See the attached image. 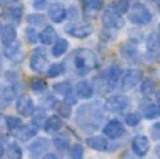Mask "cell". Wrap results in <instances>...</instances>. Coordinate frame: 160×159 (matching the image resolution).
Segmentation results:
<instances>
[{"mask_svg": "<svg viewBox=\"0 0 160 159\" xmlns=\"http://www.w3.org/2000/svg\"><path fill=\"white\" fill-rule=\"evenodd\" d=\"M73 64L79 75H86L97 66V58L88 49H78L73 52Z\"/></svg>", "mask_w": 160, "mask_h": 159, "instance_id": "6da1fadb", "label": "cell"}, {"mask_svg": "<svg viewBox=\"0 0 160 159\" xmlns=\"http://www.w3.org/2000/svg\"><path fill=\"white\" fill-rule=\"evenodd\" d=\"M102 23L107 28H112V30H119V28L124 27V18H122L121 13L114 7H108L107 10H104Z\"/></svg>", "mask_w": 160, "mask_h": 159, "instance_id": "7a4b0ae2", "label": "cell"}, {"mask_svg": "<svg viewBox=\"0 0 160 159\" xmlns=\"http://www.w3.org/2000/svg\"><path fill=\"white\" fill-rule=\"evenodd\" d=\"M129 20L133 23V24L145 25L152 20V14H150V11L148 10L143 4L136 3V4L132 7L131 13H129Z\"/></svg>", "mask_w": 160, "mask_h": 159, "instance_id": "3957f363", "label": "cell"}, {"mask_svg": "<svg viewBox=\"0 0 160 159\" xmlns=\"http://www.w3.org/2000/svg\"><path fill=\"white\" fill-rule=\"evenodd\" d=\"M129 106V100L124 96H114V97H110L107 101H105V110L110 113H122L124 110L128 109Z\"/></svg>", "mask_w": 160, "mask_h": 159, "instance_id": "277c9868", "label": "cell"}, {"mask_svg": "<svg viewBox=\"0 0 160 159\" xmlns=\"http://www.w3.org/2000/svg\"><path fill=\"white\" fill-rule=\"evenodd\" d=\"M30 68L31 70H34V72L37 73H42L48 66V59L47 56H45V54H42L39 49H37L35 52L32 54V56H31V61H30Z\"/></svg>", "mask_w": 160, "mask_h": 159, "instance_id": "5b68a950", "label": "cell"}, {"mask_svg": "<svg viewBox=\"0 0 160 159\" xmlns=\"http://www.w3.org/2000/svg\"><path fill=\"white\" fill-rule=\"evenodd\" d=\"M16 109L21 117H31L34 114V103L30 96H21L16 103Z\"/></svg>", "mask_w": 160, "mask_h": 159, "instance_id": "8992f818", "label": "cell"}, {"mask_svg": "<svg viewBox=\"0 0 160 159\" xmlns=\"http://www.w3.org/2000/svg\"><path fill=\"white\" fill-rule=\"evenodd\" d=\"M102 131H104L105 137L111 138V140H117V138H119L122 134H124L125 128H124V124H122L119 120H111L110 123L104 127Z\"/></svg>", "mask_w": 160, "mask_h": 159, "instance_id": "52a82bcc", "label": "cell"}, {"mask_svg": "<svg viewBox=\"0 0 160 159\" xmlns=\"http://www.w3.org/2000/svg\"><path fill=\"white\" fill-rule=\"evenodd\" d=\"M139 79H141V72L136 69H131L128 70L124 75L121 82V87L122 90H131L139 83Z\"/></svg>", "mask_w": 160, "mask_h": 159, "instance_id": "ba28073f", "label": "cell"}, {"mask_svg": "<svg viewBox=\"0 0 160 159\" xmlns=\"http://www.w3.org/2000/svg\"><path fill=\"white\" fill-rule=\"evenodd\" d=\"M66 8H65L63 4L61 3H53V4L49 6V10H48V16L52 20L53 23H62L65 18H66Z\"/></svg>", "mask_w": 160, "mask_h": 159, "instance_id": "9c48e42d", "label": "cell"}, {"mask_svg": "<svg viewBox=\"0 0 160 159\" xmlns=\"http://www.w3.org/2000/svg\"><path fill=\"white\" fill-rule=\"evenodd\" d=\"M4 54L13 62H22V59H24V51L21 49L20 44H17V42H11V44L6 45Z\"/></svg>", "mask_w": 160, "mask_h": 159, "instance_id": "30bf717a", "label": "cell"}, {"mask_svg": "<svg viewBox=\"0 0 160 159\" xmlns=\"http://www.w3.org/2000/svg\"><path fill=\"white\" fill-rule=\"evenodd\" d=\"M132 149L138 156H145L149 151V140L145 135H138L132 141Z\"/></svg>", "mask_w": 160, "mask_h": 159, "instance_id": "8fae6325", "label": "cell"}, {"mask_svg": "<svg viewBox=\"0 0 160 159\" xmlns=\"http://www.w3.org/2000/svg\"><path fill=\"white\" fill-rule=\"evenodd\" d=\"M48 148H49V141L47 138H38L30 145V152L34 158H38L42 156L48 151Z\"/></svg>", "mask_w": 160, "mask_h": 159, "instance_id": "7c38bea8", "label": "cell"}, {"mask_svg": "<svg viewBox=\"0 0 160 159\" xmlns=\"http://www.w3.org/2000/svg\"><path fill=\"white\" fill-rule=\"evenodd\" d=\"M66 31L72 37H75V38L82 39V38L88 37L93 33V25L91 24H78V25H73V27H69Z\"/></svg>", "mask_w": 160, "mask_h": 159, "instance_id": "4fadbf2b", "label": "cell"}, {"mask_svg": "<svg viewBox=\"0 0 160 159\" xmlns=\"http://www.w3.org/2000/svg\"><path fill=\"white\" fill-rule=\"evenodd\" d=\"M37 132H38V126L37 124H30V126L21 127V128L17 131V138L20 141H28L32 137H35Z\"/></svg>", "mask_w": 160, "mask_h": 159, "instance_id": "5bb4252c", "label": "cell"}, {"mask_svg": "<svg viewBox=\"0 0 160 159\" xmlns=\"http://www.w3.org/2000/svg\"><path fill=\"white\" fill-rule=\"evenodd\" d=\"M75 92L80 99H90L93 96V87L87 80H82L76 85Z\"/></svg>", "mask_w": 160, "mask_h": 159, "instance_id": "9a60e30c", "label": "cell"}, {"mask_svg": "<svg viewBox=\"0 0 160 159\" xmlns=\"http://www.w3.org/2000/svg\"><path fill=\"white\" fill-rule=\"evenodd\" d=\"M86 144H87L90 148L96 149V151H105L108 146V142L104 137H100V135H96V137H90L86 140Z\"/></svg>", "mask_w": 160, "mask_h": 159, "instance_id": "2e32d148", "label": "cell"}, {"mask_svg": "<svg viewBox=\"0 0 160 159\" xmlns=\"http://www.w3.org/2000/svg\"><path fill=\"white\" fill-rule=\"evenodd\" d=\"M16 37H17V33H16V28H14L13 25L7 24V25H4V27L2 28L0 39H2V42L4 45H8V44H11V42H14Z\"/></svg>", "mask_w": 160, "mask_h": 159, "instance_id": "e0dca14e", "label": "cell"}, {"mask_svg": "<svg viewBox=\"0 0 160 159\" xmlns=\"http://www.w3.org/2000/svg\"><path fill=\"white\" fill-rule=\"evenodd\" d=\"M61 127H62V120L58 117V115H51L44 124L45 131L49 132V134H55V132H58L59 130H61Z\"/></svg>", "mask_w": 160, "mask_h": 159, "instance_id": "ac0fdd59", "label": "cell"}, {"mask_svg": "<svg viewBox=\"0 0 160 159\" xmlns=\"http://www.w3.org/2000/svg\"><path fill=\"white\" fill-rule=\"evenodd\" d=\"M83 8L87 14H96L97 11H100L104 6V2L102 0H83L82 2Z\"/></svg>", "mask_w": 160, "mask_h": 159, "instance_id": "d6986e66", "label": "cell"}, {"mask_svg": "<svg viewBox=\"0 0 160 159\" xmlns=\"http://www.w3.org/2000/svg\"><path fill=\"white\" fill-rule=\"evenodd\" d=\"M39 39H41L42 44H45V45L53 44L56 39V31L53 30L52 27H45L44 31L41 33V35H39Z\"/></svg>", "mask_w": 160, "mask_h": 159, "instance_id": "ffe728a7", "label": "cell"}, {"mask_svg": "<svg viewBox=\"0 0 160 159\" xmlns=\"http://www.w3.org/2000/svg\"><path fill=\"white\" fill-rule=\"evenodd\" d=\"M119 76H121V69H119V66H117V65H112V66L108 69L107 72V83L110 87H112L114 85L117 83V80L119 79Z\"/></svg>", "mask_w": 160, "mask_h": 159, "instance_id": "44dd1931", "label": "cell"}, {"mask_svg": "<svg viewBox=\"0 0 160 159\" xmlns=\"http://www.w3.org/2000/svg\"><path fill=\"white\" fill-rule=\"evenodd\" d=\"M52 142H53V145H55V148L61 149V151H65V149L69 146V137H68L66 134L59 132V134H55Z\"/></svg>", "mask_w": 160, "mask_h": 159, "instance_id": "7402d4cb", "label": "cell"}, {"mask_svg": "<svg viewBox=\"0 0 160 159\" xmlns=\"http://www.w3.org/2000/svg\"><path fill=\"white\" fill-rule=\"evenodd\" d=\"M14 97V93L10 87L0 86V107H6Z\"/></svg>", "mask_w": 160, "mask_h": 159, "instance_id": "603a6c76", "label": "cell"}, {"mask_svg": "<svg viewBox=\"0 0 160 159\" xmlns=\"http://www.w3.org/2000/svg\"><path fill=\"white\" fill-rule=\"evenodd\" d=\"M69 48V42L65 41V39H59L53 44V48H52V55L53 56H62L65 52L68 51Z\"/></svg>", "mask_w": 160, "mask_h": 159, "instance_id": "cb8c5ba5", "label": "cell"}, {"mask_svg": "<svg viewBox=\"0 0 160 159\" xmlns=\"http://www.w3.org/2000/svg\"><path fill=\"white\" fill-rule=\"evenodd\" d=\"M30 87H31V90H32V92L39 93V92H45V90H47V87H48V85H47V82H45L42 78H34L30 82Z\"/></svg>", "mask_w": 160, "mask_h": 159, "instance_id": "d4e9b609", "label": "cell"}, {"mask_svg": "<svg viewBox=\"0 0 160 159\" xmlns=\"http://www.w3.org/2000/svg\"><path fill=\"white\" fill-rule=\"evenodd\" d=\"M155 90H156V83L153 80H150V79L145 80L143 83H142V86H141V92H142V95H145V96L153 95Z\"/></svg>", "mask_w": 160, "mask_h": 159, "instance_id": "484cf974", "label": "cell"}, {"mask_svg": "<svg viewBox=\"0 0 160 159\" xmlns=\"http://www.w3.org/2000/svg\"><path fill=\"white\" fill-rule=\"evenodd\" d=\"M6 123H7V127L10 131H18L22 127V121L18 117H13V115L6 118Z\"/></svg>", "mask_w": 160, "mask_h": 159, "instance_id": "4316f807", "label": "cell"}, {"mask_svg": "<svg viewBox=\"0 0 160 159\" xmlns=\"http://www.w3.org/2000/svg\"><path fill=\"white\" fill-rule=\"evenodd\" d=\"M121 51H122V55L127 59H133L136 56V48H135V45H132V44L122 45Z\"/></svg>", "mask_w": 160, "mask_h": 159, "instance_id": "83f0119b", "label": "cell"}, {"mask_svg": "<svg viewBox=\"0 0 160 159\" xmlns=\"http://www.w3.org/2000/svg\"><path fill=\"white\" fill-rule=\"evenodd\" d=\"M63 70L65 69L62 64H53L48 68V76L49 78H58V76H61L63 73Z\"/></svg>", "mask_w": 160, "mask_h": 159, "instance_id": "f1b7e54d", "label": "cell"}, {"mask_svg": "<svg viewBox=\"0 0 160 159\" xmlns=\"http://www.w3.org/2000/svg\"><path fill=\"white\" fill-rule=\"evenodd\" d=\"M53 90H55L56 93H59V95H63V96L72 93L69 82H61V83H56L55 86H53Z\"/></svg>", "mask_w": 160, "mask_h": 159, "instance_id": "f546056e", "label": "cell"}, {"mask_svg": "<svg viewBox=\"0 0 160 159\" xmlns=\"http://www.w3.org/2000/svg\"><path fill=\"white\" fill-rule=\"evenodd\" d=\"M25 39H27L28 44L34 45V44H37V42H38L39 35H38V33H37V31L34 30V28L28 27L27 30H25Z\"/></svg>", "mask_w": 160, "mask_h": 159, "instance_id": "4dcf8cb0", "label": "cell"}, {"mask_svg": "<svg viewBox=\"0 0 160 159\" xmlns=\"http://www.w3.org/2000/svg\"><path fill=\"white\" fill-rule=\"evenodd\" d=\"M112 7L115 10H118L119 13H127L129 10V0H114L112 2Z\"/></svg>", "mask_w": 160, "mask_h": 159, "instance_id": "1f68e13d", "label": "cell"}, {"mask_svg": "<svg viewBox=\"0 0 160 159\" xmlns=\"http://www.w3.org/2000/svg\"><path fill=\"white\" fill-rule=\"evenodd\" d=\"M56 110H58L59 115L63 118H69L70 115H72V109H70V104L69 103H61L58 107H56Z\"/></svg>", "mask_w": 160, "mask_h": 159, "instance_id": "d6a6232c", "label": "cell"}, {"mask_svg": "<svg viewBox=\"0 0 160 159\" xmlns=\"http://www.w3.org/2000/svg\"><path fill=\"white\" fill-rule=\"evenodd\" d=\"M7 155L8 158H13V159H20L22 158V151L17 144H10L8 146V151H7Z\"/></svg>", "mask_w": 160, "mask_h": 159, "instance_id": "836d02e7", "label": "cell"}, {"mask_svg": "<svg viewBox=\"0 0 160 159\" xmlns=\"http://www.w3.org/2000/svg\"><path fill=\"white\" fill-rule=\"evenodd\" d=\"M160 114V107L156 106V104H150V106H148L146 109H145V117L146 118H155L158 117Z\"/></svg>", "mask_w": 160, "mask_h": 159, "instance_id": "e575fe53", "label": "cell"}, {"mask_svg": "<svg viewBox=\"0 0 160 159\" xmlns=\"http://www.w3.org/2000/svg\"><path fill=\"white\" fill-rule=\"evenodd\" d=\"M27 21L32 25H44L45 23V17L42 14H30L27 17Z\"/></svg>", "mask_w": 160, "mask_h": 159, "instance_id": "d590c367", "label": "cell"}, {"mask_svg": "<svg viewBox=\"0 0 160 159\" xmlns=\"http://www.w3.org/2000/svg\"><path fill=\"white\" fill-rule=\"evenodd\" d=\"M83 155H84L83 146L79 145V144H76V145H73L72 148H70V156H72L73 159H82Z\"/></svg>", "mask_w": 160, "mask_h": 159, "instance_id": "8d00e7d4", "label": "cell"}, {"mask_svg": "<svg viewBox=\"0 0 160 159\" xmlns=\"http://www.w3.org/2000/svg\"><path fill=\"white\" fill-rule=\"evenodd\" d=\"M21 16H22V6H17V7L10 8V17L16 23H18L21 20Z\"/></svg>", "mask_w": 160, "mask_h": 159, "instance_id": "74e56055", "label": "cell"}, {"mask_svg": "<svg viewBox=\"0 0 160 159\" xmlns=\"http://www.w3.org/2000/svg\"><path fill=\"white\" fill-rule=\"evenodd\" d=\"M139 121H141V117H139V114H136V113H131V114H128L127 118H125V123L131 127L138 126Z\"/></svg>", "mask_w": 160, "mask_h": 159, "instance_id": "f35d334b", "label": "cell"}, {"mask_svg": "<svg viewBox=\"0 0 160 159\" xmlns=\"http://www.w3.org/2000/svg\"><path fill=\"white\" fill-rule=\"evenodd\" d=\"M148 48L152 51H156L160 48V41H159V37L158 35H150L149 39H148Z\"/></svg>", "mask_w": 160, "mask_h": 159, "instance_id": "ab89813d", "label": "cell"}, {"mask_svg": "<svg viewBox=\"0 0 160 159\" xmlns=\"http://www.w3.org/2000/svg\"><path fill=\"white\" fill-rule=\"evenodd\" d=\"M150 131H152V137L155 138V140H160V123L155 124Z\"/></svg>", "mask_w": 160, "mask_h": 159, "instance_id": "60d3db41", "label": "cell"}, {"mask_svg": "<svg viewBox=\"0 0 160 159\" xmlns=\"http://www.w3.org/2000/svg\"><path fill=\"white\" fill-rule=\"evenodd\" d=\"M47 6V0H34V7L37 10H42Z\"/></svg>", "mask_w": 160, "mask_h": 159, "instance_id": "b9f144b4", "label": "cell"}, {"mask_svg": "<svg viewBox=\"0 0 160 159\" xmlns=\"http://www.w3.org/2000/svg\"><path fill=\"white\" fill-rule=\"evenodd\" d=\"M44 158H49V159H53V158H58V156H56V155H53V154H47V155H45Z\"/></svg>", "mask_w": 160, "mask_h": 159, "instance_id": "7bdbcfd3", "label": "cell"}, {"mask_svg": "<svg viewBox=\"0 0 160 159\" xmlns=\"http://www.w3.org/2000/svg\"><path fill=\"white\" fill-rule=\"evenodd\" d=\"M156 155H158V156L160 158V145L156 146Z\"/></svg>", "mask_w": 160, "mask_h": 159, "instance_id": "ee69618b", "label": "cell"}, {"mask_svg": "<svg viewBox=\"0 0 160 159\" xmlns=\"http://www.w3.org/2000/svg\"><path fill=\"white\" fill-rule=\"evenodd\" d=\"M158 37H159V41H160V24H159V27H158Z\"/></svg>", "mask_w": 160, "mask_h": 159, "instance_id": "f6af8a7d", "label": "cell"}, {"mask_svg": "<svg viewBox=\"0 0 160 159\" xmlns=\"http://www.w3.org/2000/svg\"><path fill=\"white\" fill-rule=\"evenodd\" d=\"M2 155H3V148L0 146V158H2Z\"/></svg>", "mask_w": 160, "mask_h": 159, "instance_id": "bcb514c9", "label": "cell"}, {"mask_svg": "<svg viewBox=\"0 0 160 159\" xmlns=\"http://www.w3.org/2000/svg\"><path fill=\"white\" fill-rule=\"evenodd\" d=\"M3 14V7H2V4H0V16Z\"/></svg>", "mask_w": 160, "mask_h": 159, "instance_id": "7dc6e473", "label": "cell"}, {"mask_svg": "<svg viewBox=\"0 0 160 159\" xmlns=\"http://www.w3.org/2000/svg\"><path fill=\"white\" fill-rule=\"evenodd\" d=\"M152 2H159V0H152Z\"/></svg>", "mask_w": 160, "mask_h": 159, "instance_id": "c3c4849f", "label": "cell"}, {"mask_svg": "<svg viewBox=\"0 0 160 159\" xmlns=\"http://www.w3.org/2000/svg\"><path fill=\"white\" fill-rule=\"evenodd\" d=\"M159 100H160V93H159Z\"/></svg>", "mask_w": 160, "mask_h": 159, "instance_id": "681fc988", "label": "cell"}]
</instances>
